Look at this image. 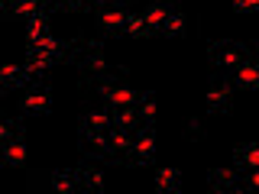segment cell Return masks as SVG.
<instances>
[{"instance_id": "6da1fadb", "label": "cell", "mask_w": 259, "mask_h": 194, "mask_svg": "<svg viewBox=\"0 0 259 194\" xmlns=\"http://www.w3.org/2000/svg\"><path fill=\"white\" fill-rule=\"evenodd\" d=\"M78 65H81V71H84V78H81V84H84V87L117 84V78L123 75V68H110V65L104 62L101 42H97V39H84V48H81Z\"/></svg>"}, {"instance_id": "7a4b0ae2", "label": "cell", "mask_w": 259, "mask_h": 194, "mask_svg": "<svg viewBox=\"0 0 259 194\" xmlns=\"http://www.w3.org/2000/svg\"><path fill=\"white\" fill-rule=\"evenodd\" d=\"M94 26L104 39H113V36H126V20H130V0L117 7H94Z\"/></svg>"}, {"instance_id": "3957f363", "label": "cell", "mask_w": 259, "mask_h": 194, "mask_svg": "<svg viewBox=\"0 0 259 194\" xmlns=\"http://www.w3.org/2000/svg\"><path fill=\"white\" fill-rule=\"evenodd\" d=\"M249 52H253V48L243 45V42H227V39L210 42V62H214L217 68H224V71H233L237 65H243Z\"/></svg>"}, {"instance_id": "277c9868", "label": "cell", "mask_w": 259, "mask_h": 194, "mask_svg": "<svg viewBox=\"0 0 259 194\" xmlns=\"http://www.w3.org/2000/svg\"><path fill=\"white\" fill-rule=\"evenodd\" d=\"M94 91L104 101V107H110V110H117V107H136V104L143 101V91H130V87H120V84H97Z\"/></svg>"}, {"instance_id": "5b68a950", "label": "cell", "mask_w": 259, "mask_h": 194, "mask_svg": "<svg viewBox=\"0 0 259 194\" xmlns=\"http://www.w3.org/2000/svg\"><path fill=\"white\" fill-rule=\"evenodd\" d=\"M39 13H52V0H4L7 20H32Z\"/></svg>"}, {"instance_id": "8992f818", "label": "cell", "mask_w": 259, "mask_h": 194, "mask_svg": "<svg viewBox=\"0 0 259 194\" xmlns=\"http://www.w3.org/2000/svg\"><path fill=\"white\" fill-rule=\"evenodd\" d=\"M152 156H156V133H152V123H140V129H136V142H133V159H130V165H149Z\"/></svg>"}, {"instance_id": "52a82bcc", "label": "cell", "mask_w": 259, "mask_h": 194, "mask_svg": "<svg viewBox=\"0 0 259 194\" xmlns=\"http://www.w3.org/2000/svg\"><path fill=\"white\" fill-rule=\"evenodd\" d=\"M110 126H113L110 107H104V110H88L84 120H81V136H84V142H91V139H97V136H104Z\"/></svg>"}, {"instance_id": "ba28073f", "label": "cell", "mask_w": 259, "mask_h": 194, "mask_svg": "<svg viewBox=\"0 0 259 194\" xmlns=\"http://www.w3.org/2000/svg\"><path fill=\"white\" fill-rule=\"evenodd\" d=\"M230 87H233V78H227V75L214 78V84H210V91H207V110L210 113L230 110Z\"/></svg>"}, {"instance_id": "9c48e42d", "label": "cell", "mask_w": 259, "mask_h": 194, "mask_svg": "<svg viewBox=\"0 0 259 194\" xmlns=\"http://www.w3.org/2000/svg\"><path fill=\"white\" fill-rule=\"evenodd\" d=\"M39 75H42V71L32 68L29 62L23 65V68L7 65V68H4V91H13V87H29V84H36V81H39Z\"/></svg>"}, {"instance_id": "30bf717a", "label": "cell", "mask_w": 259, "mask_h": 194, "mask_svg": "<svg viewBox=\"0 0 259 194\" xmlns=\"http://www.w3.org/2000/svg\"><path fill=\"white\" fill-rule=\"evenodd\" d=\"M233 87H240V91H256V87H259V62H256V52H249L246 62L233 68Z\"/></svg>"}, {"instance_id": "8fae6325", "label": "cell", "mask_w": 259, "mask_h": 194, "mask_svg": "<svg viewBox=\"0 0 259 194\" xmlns=\"http://www.w3.org/2000/svg\"><path fill=\"white\" fill-rule=\"evenodd\" d=\"M49 104H52V97H49V87L42 81H36V84H32L29 91H23V97H20V110L23 113H46Z\"/></svg>"}, {"instance_id": "7c38bea8", "label": "cell", "mask_w": 259, "mask_h": 194, "mask_svg": "<svg viewBox=\"0 0 259 194\" xmlns=\"http://www.w3.org/2000/svg\"><path fill=\"white\" fill-rule=\"evenodd\" d=\"M75 178H78V188L81 191H101L104 188V175L91 165V159L78 162L75 165Z\"/></svg>"}, {"instance_id": "4fadbf2b", "label": "cell", "mask_w": 259, "mask_h": 194, "mask_svg": "<svg viewBox=\"0 0 259 194\" xmlns=\"http://www.w3.org/2000/svg\"><path fill=\"white\" fill-rule=\"evenodd\" d=\"M175 10V0H152L149 7L143 10V20H146V26H149L152 32H159L162 29V23H165V16Z\"/></svg>"}, {"instance_id": "5bb4252c", "label": "cell", "mask_w": 259, "mask_h": 194, "mask_svg": "<svg viewBox=\"0 0 259 194\" xmlns=\"http://www.w3.org/2000/svg\"><path fill=\"white\" fill-rule=\"evenodd\" d=\"M207 181L214 191H243V178L237 175V168H214Z\"/></svg>"}, {"instance_id": "9a60e30c", "label": "cell", "mask_w": 259, "mask_h": 194, "mask_svg": "<svg viewBox=\"0 0 259 194\" xmlns=\"http://www.w3.org/2000/svg\"><path fill=\"white\" fill-rule=\"evenodd\" d=\"M113 113V126H120V129H130V133H136L140 129V113H136V107H117V110H110Z\"/></svg>"}, {"instance_id": "2e32d148", "label": "cell", "mask_w": 259, "mask_h": 194, "mask_svg": "<svg viewBox=\"0 0 259 194\" xmlns=\"http://www.w3.org/2000/svg\"><path fill=\"white\" fill-rule=\"evenodd\" d=\"M233 162L237 168H259V142H246L233 152Z\"/></svg>"}, {"instance_id": "e0dca14e", "label": "cell", "mask_w": 259, "mask_h": 194, "mask_svg": "<svg viewBox=\"0 0 259 194\" xmlns=\"http://www.w3.org/2000/svg\"><path fill=\"white\" fill-rule=\"evenodd\" d=\"M49 184H52L59 194H75L78 191V178H75V168L71 172H55V175H49L46 178Z\"/></svg>"}, {"instance_id": "ac0fdd59", "label": "cell", "mask_w": 259, "mask_h": 194, "mask_svg": "<svg viewBox=\"0 0 259 194\" xmlns=\"http://www.w3.org/2000/svg\"><path fill=\"white\" fill-rule=\"evenodd\" d=\"M4 162L7 165H23L26 162V136H20L13 142H4Z\"/></svg>"}, {"instance_id": "d6986e66", "label": "cell", "mask_w": 259, "mask_h": 194, "mask_svg": "<svg viewBox=\"0 0 259 194\" xmlns=\"http://www.w3.org/2000/svg\"><path fill=\"white\" fill-rule=\"evenodd\" d=\"M185 29H188V20H185V13H178V10H172L165 16V23H162V36H185Z\"/></svg>"}, {"instance_id": "ffe728a7", "label": "cell", "mask_w": 259, "mask_h": 194, "mask_svg": "<svg viewBox=\"0 0 259 194\" xmlns=\"http://www.w3.org/2000/svg\"><path fill=\"white\" fill-rule=\"evenodd\" d=\"M94 10L91 0H52V13H88Z\"/></svg>"}, {"instance_id": "44dd1931", "label": "cell", "mask_w": 259, "mask_h": 194, "mask_svg": "<svg viewBox=\"0 0 259 194\" xmlns=\"http://www.w3.org/2000/svg\"><path fill=\"white\" fill-rule=\"evenodd\" d=\"M46 20H49V13H39V16H32V20H26V26H29V45L42 42V39L49 36V29H46Z\"/></svg>"}, {"instance_id": "7402d4cb", "label": "cell", "mask_w": 259, "mask_h": 194, "mask_svg": "<svg viewBox=\"0 0 259 194\" xmlns=\"http://www.w3.org/2000/svg\"><path fill=\"white\" fill-rule=\"evenodd\" d=\"M126 36H133V39H149V36H152V29L146 26L143 13H130V20H126Z\"/></svg>"}, {"instance_id": "603a6c76", "label": "cell", "mask_w": 259, "mask_h": 194, "mask_svg": "<svg viewBox=\"0 0 259 194\" xmlns=\"http://www.w3.org/2000/svg\"><path fill=\"white\" fill-rule=\"evenodd\" d=\"M20 136H26V129H23L20 120L7 117L4 123H0V139H4V142H13V139H20Z\"/></svg>"}, {"instance_id": "cb8c5ba5", "label": "cell", "mask_w": 259, "mask_h": 194, "mask_svg": "<svg viewBox=\"0 0 259 194\" xmlns=\"http://www.w3.org/2000/svg\"><path fill=\"white\" fill-rule=\"evenodd\" d=\"M156 188L159 191H178V172L175 168H162L156 175Z\"/></svg>"}, {"instance_id": "d4e9b609", "label": "cell", "mask_w": 259, "mask_h": 194, "mask_svg": "<svg viewBox=\"0 0 259 194\" xmlns=\"http://www.w3.org/2000/svg\"><path fill=\"white\" fill-rule=\"evenodd\" d=\"M136 113H140L143 123H152V120H156V97H152V94H143V101L136 104Z\"/></svg>"}, {"instance_id": "484cf974", "label": "cell", "mask_w": 259, "mask_h": 194, "mask_svg": "<svg viewBox=\"0 0 259 194\" xmlns=\"http://www.w3.org/2000/svg\"><path fill=\"white\" fill-rule=\"evenodd\" d=\"M233 7L240 13H249V10H259V0H233Z\"/></svg>"}, {"instance_id": "4316f807", "label": "cell", "mask_w": 259, "mask_h": 194, "mask_svg": "<svg viewBox=\"0 0 259 194\" xmlns=\"http://www.w3.org/2000/svg\"><path fill=\"white\" fill-rule=\"evenodd\" d=\"M188 136H191V139H198V136H201V123H198V120H191V126H188Z\"/></svg>"}, {"instance_id": "83f0119b", "label": "cell", "mask_w": 259, "mask_h": 194, "mask_svg": "<svg viewBox=\"0 0 259 194\" xmlns=\"http://www.w3.org/2000/svg\"><path fill=\"white\" fill-rule=\"evenodd\" d=\"M94 7H117V4H123V0H91Z\"/></svg>"}]
</instances>
